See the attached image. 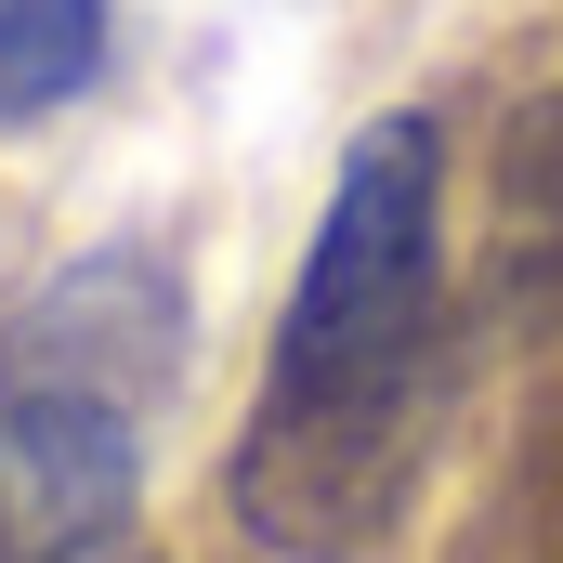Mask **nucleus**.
Here are the masks:
<instances>
[{
  "mask_svg": "<svg viewBox=\"0 0 563 563\" xmlns=\"http://www.w3.org/2000/svg\"><path fill=\"white\" fill-rule=\"evenodd\" d=\"M144 498V407L0 380V563H92Z\"/></svg>",
  "mask_w": 563,
  "mask_h": 563,
  "instance_id": "2",
  "label": "nucleus"
},
{
  "mask_svg": "<svg viewBox=\"0 0 563 563\" xmlns=\"http://www.w3.org/2000/svg\"><path fill=\"white\" fill-rule=\"evenodd\" d=\"M184 288L157 250H79L66 276H40L0 328V380H53V394H106V407H144L184 380Z\"/></svg>",
  "mask_w": 563,
  "mask_h": 563,
  "instance_id": "3",
  "label": "nucleus"
},
{
  "mask_svg": "<svg viewBox=\"0 0 563 563\" xmlns=\"http://www.w3.org/2000/svg\"><path fill=\"white\" fill-rule=\"evenodd\" d=\"M432 197H445V144L432 119H367L341 184H328V223L301 250L276 328V394L236 445V511L276 538V551H341L432 407Z\"/></svg>",
  "mask_w": 563,
  "mask_h": 563,
  "instance_id": "1",
  "label": "nucleus"
},
{
  "mask_svg": "<svg viewBox=\"0 0 563 563\" xmlns=\"http://www.w3.org/2000/svg\"><path fill=\"white\" fill-rule=\"evenodd\" d=\"M106 66V0H0V132L79 106Z\"/></svg>",
  "mask_w": 563,
  "mask_h": 563,
  "instance_id": "4",
  "label": "nucleus"
}]
</instances>
